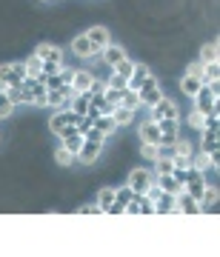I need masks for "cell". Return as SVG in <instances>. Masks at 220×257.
<instances>
[{"mask_svg": "<svg viewBox=\"0 0 220 257\" xmlns=\"http://www.w3.org/2000/svg\"><path fill=\"white\" fill-rule=\"evenodd\" d=\"M29 77L26 72V63L18 60V63H6L0 66V92H6V89H20V83Z\"/></svg>", "mask_w": 220, "mask_h": 257, "instance_id": "6da1fadb", "label": "cell"}, {"mask_svg": "<svg viewBox=\"0 0 220 257\" xmlns=\"http://www.w3.org/2000/svg\"><path fill=\"white\" fill-rule=\"evenodd\" d=\"M23 89V103H32V106H46V83L40 77H26L20 83Z\"/></svg>", "mask_w": 220, "mask_h": 257, "instance_id": "7a4b0ae2", "label": "cell"}, {"mask_svg": "<svg viewBox=\"0 0 220 257\" xmlns=\"http://www.w3.org/2000/svg\"><path fill=\"white\" fill-rule=\"evenodd\" d=\"M217 100H220V83H203L200 92L194 94V109L206 114L209 109L217 106Z\"/></svg>", "mask_w": 220, "mask_h": 257, "instance_id": "3957f363", "label": "cell"}, {"mask_svg": "<svg viewBox=\"0 0 220 257\" xmlns=\"http://www.w3.org/2000/svg\"><path fill=\"white\" fill-rule=\"evenodd\" d=\"M135 92H138V97H140V106H155V103L163 97V92H160V83H157L155 74H149V77L140 83Z\"/></svg>", "mask_w": 220, "mask_h": 257, "instance_id": "277c9868", "label": "cell"}, {"mask_svg": "<svg viewBox=\"0 0 220 257\" xmlns=\"http://www.w3.org/2000/svg\"><path fill=\"white\" fill-rule=\"evenodd\" d=\"M152 183H155V175H152V172H146V169H135V172L129 175V180H126V186L135 194H146Z\"/></svg>", "mask_w": 220, "mask_h": 257, "instance_id": "5b68a950", "label": "cell"}, {"mask_svg": "<svg viewBox=\"0 0 220 257\" xmlns=\"http://www.w3.org/2000/svg\"><path fill=\"white\" fill-rule=\"evenodd\" d=\"M149 109H152V120H180V111H177L174 100H169L166 94L155 103V106H149Z\"/></svg>", "mask_w": 220, "mask_h": 257, "instance_id": "8992f818", "label": "cell"}, {"mask_svg": "<svg viewBox=\"0 0 220 257\" xmlns=\"http://www.w3.org/2000/svg\"><path fill=\"white\" fill-rule=\"evenodd\" d=\"M60 140H63V149H69L74 157H77V152H80V146H83V132L77 126H63L60 132Z\"/></svg>", "mask_w": 220, "mask_h": 257, "instance_id": "52a82bcc", "label": "cell"}, {"mask_svg": "<svg viewBox=\"0 0 220 257\" xmlns=\"http://www.w3.org/2000/svg\"><path fill=\"white\" fill-rule=\"evenodd\" d=\"M86 37H89V43H92V49H94V57L100 55L103 49L112 43V37H109V29H103V26H94V29H89L86 32Z\"/></svg>", "mask_w": 220, "mask_h": 257, "instance_id": "ba28073f", "label": "cell"}, {"mask_svg": "<svg viewBox=\"0 0 220 257\" xmlns=\"http://www.w3.org/2000/svg\"><path fill=\"white\" fill-rule=\"evenodd\" d=\"M126 214H155V203L146 194H132V200L126 206Z\"/></svg>", "mask_w": 220, "mask_h": 257, "instance_id": "9c48e42d", "label": "cell"}, {"mask_svg": "<svg viewBox=\"0 0 220 257\" xmlns=\"http://www.w3.org/2000/svg\"><path fill=\"white\" fill-rule=\"evenodd\" d=\"M132 189L129 186H123V189H115V203L109 206V211L106 214H126V206H129V200H132Z\"/></svg>", "mask_w": 220, "mask_h": 257, "instance_id": "30bf717a", "label": "cell"}, {"mask_svg": "<svg viewBox=\"0 0 220 257\" xmlns=\"http://www.w3.org/2000/svg\"><path fill=\"white\" fill-rule=\"evenodd\" d=\"M35 55L43 60V63H63V49L60 46H52V43H40L35 49Z\"/></svg>", "mask_w": 220, "mask_h": 257, "instance_id": "8fae6325", "label": "cell"}, {"mask_svg": "<svg viewBox=\"0 0 220 257\" xmlns=\"http://www.w3.org/2000/svg\"><path fill=\"white\" fill-rule=\"evenodd\" d=\"M160 126V146H174L177 140V120H155Z\"/></svg>", "mask_w": 220, "mask_h": 257, "instance_id": "7c38bea8", "label": "cell"}, {"mask_svg": "<svg viewBox=\"0 0 220 257\" xmlns=\"http://www.w3.org/2000/svg\"><path fill=\"white\" fill-rule=\"evenodd\" d=\"M100 149H103V143L83 138V146H80V152H77V160H80V163H94L97 155H100Z\"/></svg>", "mask_w": 220, "mask_h": 257, "instance_id": "4fadbf2b", "label": "cell"}, {"mask_svg": "<svg viewBox=\"0 0 220 257\" xmlns=\"http://www.w3.org/2000/svg\"><path fill=\"white\" fill-rule=\"evenodd\" d=\"M203 132V143L200 149L206 155H217V146H220V138H217V128H200Z\"/></svg>", "mask_w": 220, "mask_h": 257, "instance_id": "5bb4252c", "label": "cell"}, {"mask_svg": "<svg viewBox=\"0 0 220 257\" xmlns=\"http://www.w3.org/2000/svg\"><path fill=\"white\" fill-rule=\"evenodd\" d=\"M140 138H143V143H157V146H160V126H157L155 120L143 123V126H140Z\"/></svg>", "mask_w": 220, "mask_h": 257, "instance_id": "9a60e30c", "label": "cell"}, {"mask_svg": "<svg viewBox=\"0 0 220 257\" xmlns=\"http://www.w3.org/2000/svg\"><path fill=\"white\" fill-rule=\"evenodd\" d=\"M100 57L106 60V66H112V69H115V66H118L123 57H126V52H123V46H112V43H109V46L100 52Z\"/></svg>", "mask_w": 220, "mask_h": 257, "instance_id": "2e32d148", "label": "cell"}, {"mask_svg": "<svg viewBox=\"0 0 220 257\" xmlns=\"http://www.w3.org/2000/svg\"><path fill=\"white\" fill-rule=\"evenodd\" d=\"M72 49H74V55L77 57H94V49H92V43H89V37L86 35H80V37H74V43H72Z\"/></svg>", "mask_w": 220, "mask_h": 257, "instance_id": "e0dca14e", "label": "cell"}, {"mask_svg": "<svg viewBox=\"0 0 220 257\" xmlns=\"http://www.w3.org/2000/svg\"><path fill=\"white\" fill-rule=\"evenodd\" d=\"M155 214H174V194L163 192L155 200Z\"/></svg>", "mask_w": 220, "mask_h": 257, "instance_id": "ac0fdd59", "label": "cell"}, {"mask_svg": "<svg viewBox=\"0 0 220 257\" xmlns=\"http://www.w3.org/2000/svg\"><path fill=\"white\" fill-rule=\"evenodd\" d=\"M149 74H152V72H149V69H146L143 63H135V69H132V77L126 80V89H138V86H140L143 80H146Z\"/></svg>", "mask_w": 220, "mask_h": 257, "instance_id": "d6986e66", "label": "cell"}, {"mask_svg": "<svg viewBox=\"0 0 220 257\" xmlns=\"http://www.w3.org/2000/svg\"><path fill=\"white\" fill-rule=\"evenodd\" d=\"M155 183L163 189V192H169V194H177V192H183V183H177L172 175H157L155 177Z\"/></svg>", "mask_w": 220, "mask_h": 257, "instance_id": "ffe728a7", "label": "cell"}, {"mask_svg": "<svg viewBox=\"0 0 220 257\" xmlns=\"http://www.w3.org/2000/svg\"><path fill=\"white\" fill-rule=\"evenodd\" d=\"M217 203V189L214 186H206L200 194V200H197V206H200V211H211V206Z\"/></svg>", "mask_w": 220, "mask_h": 257, "instance_id": "44dd1931", "label": "cell"}, {"mask_svg": "<svg viewBox=\"0 0 220 257\" xmlns=\"http://www.w3.org/2000/svg\"><path fill=\"white\" fill-rule=\"evenodd\" d=\"M203 80L200 77H192V74H186L183 80H180V89H183V94H189V97H194V94L200 92Z\"/></svg>", "mask_w": 220, "mask_h": 257, "instance_id": "7402d4cb", "label": "cell"}, {"mask_svg": "<svg viewBox=\"0 0 220 257\" xmlns=\"http://www.w3.org/2000/svg\"><path fill=\"white\" fill-rule=\"evenodd\" d=\"M92 74L89 72H74V77H72V86H74V92H89V86H92Z\"/></svg>", "mask_w": 220, "mask_h": 257, "instance_id": "603a6c76", "label": "cell"}, {"mask_svg": "<svg viewBox=\"0 0 220 257\" xmlns=\"http://www.w3.org/2000/svg\"><path fill=\"white\" fill-rule=\"evenodd\" d=\"M112 117H115V123H118V126H129V123H132V117H135V111L118 103V106H115V111H112Z\"/></svg>", "mask_w": 220, "mask_h": 257, "instance_id": "cb8c5ba5", "label": "cell"}, {"mask_svg": "<svg viewBox=\"0 0 220 257\" xmlns=\"http://www.w3.org/2000/svg\"><path fill=\"white\" fill-rule=\"evenodd\" d=\"M94 128H97V132H103V135L109 138L112 132L118 128V123H115V117H112V114H100V117L94 120Z\"/></svg>", "mask_w": 220, "mask_h": 257, "instance_id": "d4e9b609", "label": "cell"}, {"mask_svg": "<svg viewBox=\"0 0 220 257\" xmlns=\"http://www.w3.org/2000/svg\"><path fill=\"white\" fill-rule=\"evenodd\" d=\"M203 83H217L220 80V63L214 60V63H203Z\"/></svg>", "mask_w": 220, "mask_h": 257, "instance_id": "484cf974", "label": "cell"}, {"mask_svg": "<svg viewBox=\"0 0 220 257\" xmlns=\"http://www.w3.org/2000/svg\"><path fill=\"white\" fill-rule=\"evenodd\" d=\"M120 106H126V109H132V111H138V109H140V97H138V92H135V89H123Z\"/></svg>", "mask_w": 220, "mask_h": 257, "instance_id": "4316f807", "label": "cell"}, {"mask_svg": "<svg viewBox=\"0 0 220 257\" xmlns=\"http://www.w3.org/2000/svg\"><path fill=\"white\" fill-rule=\"evenodd\" d=\"M23 63H26L29 77H40V72H43V60H40L37 55H29L26 60H23Z\"/></svg>", "mask_w": 220, "mask_h": 257, "instance_id": "83f0119b", "label": "cell"}, {"mask_svg": "<svg viewBox=\"0 0 220 257\" xmlns=\"http://www.w3.org/2000/svg\"><path fill=\"white\" fill-rule=\"evenodd\" d=\"M217 52H220L217 43H206V46L200 49V63H214V60H217Z\"/></svg>", "mask_w": 220, "mask_h": 257, "instance_id": "f1b7e54d", "label": "cell"}, {"mask_svg": "<svg viewBox=\"0 0 220 257\" xmlns=\"http://www.w3.org/2000/svg\"><path fill=\"white\" fill-rule=\"evenodd\" d=\"M112 203H115V189H103V192L97 194V206L103 209V214L109 211V206H112Z\"/></svg>", "mask_w": 220, "mask_h": 257, "instance_id": "f546056e", "label": "cell"}, {"mask_svg": "<svg viewBox=\"0 0 220 257\" xmlns=\"http://www.w3.org/2000/svg\"><path fill=\"white\" fill-rule=\"evenodd\" d=\"M155 169H157V175H172V172H174V160H172V157H157Z\"/></svg>", "mask_w": 220, "mask_h": 257, "instance_id": "4dcf8cb0", "label": "cell"}, {"mask_svg": "<svg viewBox=\"0 0 220 257\" xmlns=\"http://www.w3.org/2000/svg\"><path fill=\"white\" fill-rule=\"evenodd\" d=\"M192 169H197V172H203V169H214V166H211V155L200 152L197 157H192Z\"/></svg>", "mask_w": 220, "mask_h": 257, "instance_id": "1f68e13d", "label": "cell"}, {"mask_svg": "<svg viewBox=\"0 0 220 257\" xmlns=\"http://www.w3.org/2000/svg\"><path fill=\"white\" fill-rule=\"evenodd\" d=\"M132 69H135V63H132L129 57H123V60H120L118 66H115V72H118L120 77H126V80H129V77H132Z\"/></svg>", "mask_w": 220, "mask_h": 257, "instance_id": "d6a6232c", "label": "cell"}, {"mask_svg": "<svg viewBox=\"0 0 220 257\" xmlns=\"http://www.w3.org/2000/svg\"><path fill=\"white\" fill-rule=\"evenodd\" d=\"M12 111H15V103L6 97V92H0V117H9Z\"/></svg>", "mask_w": 220, "mask_h": 257, "instance_id": "836d02e7", "label": "cell"}, {"mask_svg": "<svg viewBox=\"0 0 220 257\" xmlns=\"http://www.w3.org/2000/svg\"><path fill=\"white\" fill-rule=\"evenodd\" d=\"M57 163H60V166H69V163H72V160H77V157H74L72 155V152H69V149H63V146H60V149H57Z\"/></svg>", "mask_w": 220, "mask_h": 257, "instance_id": "e575fe53", "label": "cell"}, {"mask_svg": "<svg viewBox=\"0 0 220 257\" xmlns=\"http://www.w3.org/2000/svg\"><path fill=\"white\" fill-rule=\"evenodd\" d=\"M103 97H106V100H109L112 106H118V103H120V97H123V89H109V86H106V92H103Z\"/></svg>", "mask_w": 220, "mask_h": 257, "instance_id": "d590c367", "label": "cell"}, {"mask_svg": "<svg viewBox=\"0 0 220 257\" xmlns=\"http://www.w3.org/2000/svg\"><path fill=\"white\" fill-rule=\"evenodd\" d=\"M157 152H160L157 143H143V157L146 160H157Z\"/></svg>", "mask_w": 220, "mask_h": 257, "instance_id": "8d00e7d4", "label": "cell"}, {"mask_svg": "<svg viewBox=\"0 0 220 257\" xmlns=\"http://www.w3.org/2000/svg\"><path fill=\"white\" fill-rule=\"evenodd\" d=\"M106 86H109V89H126V77H120L118 72H112V77H109Z\"/></svg>", "mask_w": 220, "mask_h": 257, "instance_id": "74e56055", "label": "cell"}, {"mask_svg": "<svg viewBox=\"0 0 220 257\" xmlns=\"http://www.w3.org/2000/svg\"><path fill=\"white\" fill-rule=\"evenodd\" d=\"M6 97H9L15 106H20V103H23V89H6Z\"/></svg>", "mask_w": 220, "mask_h": 257, "instance_id": "f35d334b", "label": "cell"}, {"mask_svg": "<svg viewBox=\"0 0 220 257\" xmlns=\"http://www.w3.org/2000/svg\"><path fill=\"white\" fill-rule=\"evenodd\" d=\"M189 126H194V128H203V111H197V109H194L192 114H189Z\"/></svg>", "mask_w": 220, "mask_h": 257, "instance_id": "ab89813d", "label": "cell"}, {"mask_svg": "<svg viewBox=\"0 0 220 257\" xmlns=\"http://www.w3.org/2000/svg\"><path fill=\"white\" fill-rule=\"evenodd\" d=\"M83 138L86 140H97V143H103V140H106V135H103V132H97V128H89V132H86V135H83Z\"/></svg>", "mask_w": 220, "mask_h": 257, "instance_id": "60d3db41", "label": "cell"}, {"mask_svg": "<svg viewBox=\"0 0 220 257\" xmlns=\"http://www.w3.org/2000/svg\"><path fill=\"white\" fill-rule=\"evenodd\" d=\"M186 74H192V77H200V74H203V63H200V60H194V63L186 69ZM200 80H203V77H200Z\"/></svg>", "mask_w": 220, "mask_h": 257, "instance_id": "b9f144b4", "label": "cell"}, {"mask_svg": "<svg viewBox=\"0 0 220 257\" xmlns=\"http://www.w3.org/2000/svg\"><path fill=\"white\" fill-rule=\"evenodd\" d=\"M63 63H43V74H60Z\"/></svg>", "mask_w": 220, "mask_h": 257, "instance_id": "7bdbcfd3", "label": "cell"}, {"mask_svg": "<svg viewBox=\"0 0 220 257\" xmlns=\"http://www.w3.org/2000/svg\"><path fill=\"white\" fill-rule=\"evenodd\" d=\"M77 214H103V209H100V206H80Z\"/></svg>", "mask_w": 220, "mask_h": 257, "instance_id": "ee69618b", "label": "cell"}, {"mask_svg": "<svg viewBox=\"0 0 220 257\" xmlns=\"http://www.w3.org/2000/svg\"><path fill=\"white\" fill-rule=\"evenodd\" d=\"M72 77H74L72 69H60V83H72Z\"/></svg>", "mask_w": 220, "mask_h": 257, "instance_id": "f6af8a7d", "label": "cell"}]
</instances>
